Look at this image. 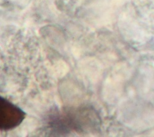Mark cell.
<instances>
[{"label":"cell","instance_id":"obj_1","mask_svg":"<svg viewBox=\"0 0 154 137\" xmlns=\"http://www.w3.org/2000/svg\"><path fill=\"white\" fill-rule=\"evenodd\" d=\"M26 113L19 106L0 96V129L8 131L19 126Z\"/></svg>","mask_w":154,"mask_h":137}]
</instances>
